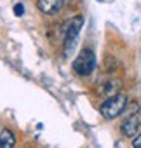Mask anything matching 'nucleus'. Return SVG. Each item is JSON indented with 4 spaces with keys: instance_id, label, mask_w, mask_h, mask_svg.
Segmentation results:
<instances>
[{
    "instance_id": "f257e3e1",
    "label": "nucleus",
    "mask_w": 141,
    "mask_h": 148,
    "mask_svg": "<svg viewBox=\"0 0 141 148\" xmlns=\"http://www.w3.org/2000/svg\"><path fill=\"white\" fill-rule=\"evenodd\" d=\"M125 106H127V96L122 94V92H118V94L108 96L103 101V105L99 106V112H101V115L106 120H113L118 115H122V112L125 110Z\"/></svg>"
},
{
    "instance_id": "f03ea898",
    "label": "nucleus",
    "mask_w": 141,
    "mask_h": 148,
    "mask_svg": "<svg viewBox=\"0 0 141 148\" xmlns=\"http://www.w3.org/2000/svg\"><path fill=\"white\" fill-rule=\"evenodd\" d=\"M94 66H96V54H94L92 49H87V47L82 49L77 54V58L73 59V64H72L73 71L77 73V75H80V77L91 75V73L94 71Z\"/></svg>"
},
{
    "instance_id": "7ed1b4c3",
    "label": "nucleus",
    "mask_w": 141,
    "mask_h": 148,
    "mask_svg": "<svg viewBox=\"0 0 141 148\" xmlns=\"http://www.w3.org/2000/svg\"><path fill=\"white\" fill-rule=\"evenodd\" d=\"M82 26H84V16H80V14L70 21V25L66 28V33H64V54H70V51L73 49Z\"/></svg>"
},
{
    "instance_id": "20e7f679",
    "label": "nucleus",
    "mask_w": 141,
    "mask_h": 148,
    "mask_svg": "<svg viewBox=\"0 0 141 148\" xmlns=\"http://www.w3.org/2000/svg\"><path fill=\"white\" fill-rule=\"evenodd\" d=\"M120 131H122V134L127 136V138H134V136H138V134L141 132V115H139V113L129 115V117L122 122Z\"/></svg>"
},
{
    "instance_id": "39448f33",
    "label": "nucleus",
    "mask_w": 141,
    "mask_h": 148,
    "mask_svg": "<svg viewBox=\"0 0 141 148\" xmlns=\"http://www.w3.org/2000/svg\"><path fill=\"white\" fill-rule=\"evenodd\" d=\"M64 5V0H37V7L42 14L54 16L57 14Z\"/></svg>"
},
{
    "instance_id": "423d86ee",
    "label": "nucleus",
    "mask_w": 141,
    "mask_h": 148,
    "mask_svg": "<svg viewBox=\"0 0 141 148\" xmlns=\"http://www.w3.org/2000/svg\"><path fill=\"white\" fill-rule=\"evenodd\" d=\"M16 136L11 129H2L0 132V148H16Z\"/></svg>"
},
{
    "instance_id": "0eeeda50",
    "label": "nucleus",
    "mask_w": 141,
    "mask_h": 148,
    "mask_svg": "<svg viewBox=\"0 0 141 148\" xmlns=\"http://www.w3.org/2000/svg\"><path fill=\"white\" fill-rule=\"evenodd\" d=\"M132 148H141V132L132 138Z\"/></svg>"
},
{
    "instance_id": "6e6552de",
    "label": "nucleus",
    "mask_w": 141,
    "mask_h": 148,
    "mask_svg": "<svg viewBox=\"0 0 141 148\" xmlns=\"http://www.w3.org/2000/svg\"><path fill=\"white\" fill-rule=\"evenodd\" d=\"M23 12H25V7H23V4H16V5H14V14H16V16H21Z\"/></svg>"
},
{
    "instance_id": "1a4fd4ad",
    "label": "nucleus",
    "mask_w": 141,
    "mask_h": 148,
    "mask_svg": "<svg viewBox=\"0 0 141 148\" xmlns=\"http://www.w3.org/2000/svg\"><path fill=\"white\" fill-rule=\"evenodd\" d=\"M2 129H4V127H2V125H0V132H2Z\"/></svg>"
}]
</instances>
